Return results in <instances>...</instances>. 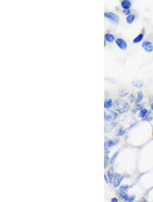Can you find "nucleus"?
I'll return each instance as SVG.
<instances>
[{
  "mask_svg": "<svg viewBox=\"0 0 153 202\" xmlns=\"http://www.w3.org/2000/svg\"><path fill=\"white\" fill-rule=\"evenodd\" d=\"M114 109L119 113H124L129 110V104L122 99H119L114 102Z\"/></svg>",
  "mask_w": 153,
  "mask_h": 202,
  "instance_id": "nucleus-1",
  "label": "nucleus"
},
{
  "mask_svg": "<svg viewBox=\"0 0 153 202\" xmlns=\"http://www.w3.org/2000/svg\"><path fill=\"white\" fill-rule=\"evenodd\" d=\"M105 119L106 121H108V122H112L114 121V120L117 119L118 117V114L116 112H114L112 110H107L105 111Z\"/></svg>",
  "mask_w": 153,
  "mask_h": 202,
  "instance_id": "nucleus-2",
  "label": "nucleus"
},
{
  "mask_svg": "<svg viewBox=\"0 0 153 202\" xmlns=\"http://www.w3.org/2000/svg\"><path fill=\"white\" fill-rule=\"evenodd\" d=\"M104 16L107 18L108 19H109V20L112 21V22L116 23L119 22V16L117 14L113 13V12H105Z\"/></svg>",
  "mask_w": 153,
  "mask_h": 202,
  "instance_id": "nucleus-3",
  "label": "nucleus"
},
{
  "mask_svg": "<svg viewBox=\"0 0 153 202\" xmlns=\"http://www.w3.org/2000/svg\"><path fill=\"white\" fill-rule=\"evenodd\" d=\"M118 195L120 197V198H122V199H124L125 201L127 202H133L135 198V195L129 196L125 192H122V191H120Z\"/></svg>",
  "mask_w": 153,
  "mask_h": 202,
  "instance_id": "nucleus-4",
  "label": "nucleus"
},
{
  "mask_svg": "<svg viewBox=\"0 0 153 202\" xmlns=\"http://www.w3.org/2000/svg\"><path fill=\"white\" fill-rule=\"evenodd\" d=\"M115 42L118 47L122 51L126 50V48H127V43L122 38H116Z\"/></svg>",
  "mask_w": 153,
  "mask_h": 202,
  "instance_id": "nucleus-5",
  "label": "nucleus"
},
{
  "mask_svg": "<svg viewBox=\"0 0 153 202\" xmlns=\"http://www.w3.org/2000/svg\"><path fill=\"white\" fill-rule=\"evenodd\" d=\"M142 47L144 49V51L148 53H151L153 51V44L150 41H144L142 45Z\"/></svg>",
  "mask_w": 153,
  "mask_h": 202,
  "instance_id": "nucleus-6",
  "label": "nucleus"
},
{
  "mask_svg": "<svg viewBox=\"0 0 153 202\" xmlns=\"http://www.w3.org/2000/svg\"><path fill=\"white\" fill-rule=\"evenodd\" d=\"M122 180H123V176H122V175H120V174H114L113 182H112L114 184V187H118V186H120V183H121Z\"/></svg>",
  "mask_w": 153,
  "mask_h": 202,
  "instance_id": "nucleus-7",
  "label": "nucleus"
},
{
  "mask_svg": "<svg viewBox=\"0 0 153 202\" xmlns=\"http://www.w3.org/2000/svg\"><path fill=\"white\" fill-rule=\"evenodd\" d=\"M121 4V7H122L124 10H129V9L131 8L132 3H131V1H129V0H123V1L121 2V4Z\"/></svg>",
  "mask_w": 153,
  "mask_h": 202,
  "instance_id": "nucleus-8",
  "label": "nucleus"
},
{
  "mask_svg": "<svg viewBox=\"0 0 153 202\" xmlns=\"http://www.w3.org/2000/svg\"><path fill=\"white\" fill-rule=\"evenodd\" d=\"M116 142H118V140H108L105 142V149L108 150V148L111 146H113L115 144H117Z\"/></svg>",
  "mask_w": 153,
  "mask_h": 202,
  "instance_id": "nucleus-9",
  "label": "nucleus"
},
{
  "mask_svg": "<svg viewBox=\"0 0 153 202\" xmlns=\"http://www.w3.org/2000/svg\"><path fill=\"white\" fill-rule=\"evenodd\" d=\"M116 125V123H110V124H107L106 127H105V132L110 131L111 130H112V129L115 127V126Z\"/></svg>",
  "mask_w": 153,
  "mask_h": 202,
  "instance_id": "nucleus-10",
  "label": "nucleus"
},
{
  "mask_svg": "<svg viewBox=\"0 0 153 202\" xmlns=\"http://www.w3.org/2000/svg\"><path fill=\"white\" fill-rule=\"evenodd\" d=\"M105 40L109 42H112L115 40V37L112 33H107L105 34Z\"/></svg>",
  "mask_w": 153,
  "mask_h": 202,
  "instance_id": "nucleus-11",
  "label": "nucleus"
},
{
  "mask_svg": "<svg viewBox=\"0 0 153 202\" xmlns=\"http://www.w3.org/2000/svg\"><path fill=\"white\" fill-rule=\"evenodd\" d=\"M131 84L133 86H135L136 88H141L144 86V83L142 81L140 80H134V81L131 82Z\"/></svg>",
  "mask_w": 153,
  "mask_h": 202,
  "instance_id": "nucleus-12",
  "label": "nucleus"
},
{
  "mask_svg": "<svg viewBox=\"0 0 153 202\" xmlns=\"http://www.w3.org/2000/svg\"><path fill=\"white\" fill-rule=\"evenodd\" d=\"M144 37V33H140V34H139L137 37H135V38L133 39V43H135V44L139 43V42H140L142 40H143Z\"/></svg>",
  "mask_w": 153,
  "mask_h": 202,
  "instance_id": "nucleus-13",
  "label": "nucleus"
},
{
  "mask_svg": "<svg viewBox=\"0 0 153 202\" xmlns=\"http://www.w3.org/2000/svg\"><path fill=\"white\" fill-rule=\"evenodd\" d=\"M147 114H148V110L146 108H143L142 110H140V113L138 114V117L142 119H144L145 117H146Z\"/></svg>",
  "mask_w": 153,
  "mask_h": 202,
  "instance_id": "nucleus-14",
  "label": "nucleus"
},
{
  "mask_svg": "<svg viewBox=\"0 0 153 202\" xmlns=\"http://www.w3.org/2000/svg\"><path fill=\"white\" fill-rule=\"evenodd\" d=\"M113 105V102H112V99H108L106 100L104 102V107L106 109H108V108H110Z\"/></svg>",
  "mask_w": 153,
  "mask_h": 202,
  "instance_id": "nucleus-15",
  "label": "nucleus"
},
{
  "mask_svg": "<svg viewBox=\"0 0 153 202\" xmlns=\"http://www.w3.org/2000/svg\"><path fill=\"white\" fill-rule=\"evenodd\" d=\"M135 16L134 14H130V15L127 16L126 18V21L128 24H131L133 23V21L135 20Z\"/></svg>",
  "mask_w": 153,
  "mask_h": 202,
  "instance_id": "nucleus-16",
  "label": "nucleus"
},
{
  "mask_svg": "<svg viewBox=\"0 0 153 202\" xmlns=\"http://www.w3.org/2000/svg\"><path fill=\"white\" fill-rule=\"evenodd\" d=\"M109 152H110V151H109L108 150H106V154H105V159H104V167L105 168L108 167V163H109V161H110V159H109V157H108Z\"/></svg>",
  "mask_w": 153,
  "mask_h": 202,
  "instance_id": "nucleus-17",
  "label": "nucleus"
},
{
  "mask_svg": "<svg viewBox=\"0 0 153 202\" xmlns=\"http://www.w3.org/2000/svg\"><path fill=\"white\" fill-rule=\"evenodd\" d=\"M143 97H144V95H143L142 92L139 91V92L138 93V97H137V98H136L135 100V103L137 104V103H140V101L142 100V99H143Z\"/></svg>",
  "mask_w": 153,
  "mask_h": 202,
  "instance_id": "nucleus-18",
  "label": "nucleus"
},
{
  "mask_svg": "<svg viewBox=\"0 0 153 202\" xmlns=\"http://www.w3.org/2000/svg\"><path fill=\"white\" fill-rule=\"evenodd\" d=\"M142 109H143V106H142L141 104H140V103H137V104H135V107L133 108V113H135L137 111H138V110H142Z\"/></svg>",
  "mask_w": 153,
  "mask_h": 202,
  "instance_id": "nucleus-19",
  "label": "nucleus"
},
{
  "mask_svg": "<svg viewBox=\"0 0 153 202\" xmlns=\"http://www.w3.org/2000/svg\"><path fill=\"white\" fill-rule=\"evenodd\" d=\"M108 179H109V181L110 182H113V179H114V174H113V173H112V171H108Z\"/></svg>",
  "mask_w": 153,
  "mask_h": 202,
  "instance_id": "nucleus-20",
  "label": "nucleus"
},
{
  "mask_svg": "<svg viewBox=\"0 0 153 202\" xmlns=\"http://www.w3.org/2000/svg\"><path fill=\"white\" fill-rule=\"evenodd\" d=\"M129 189V185H122V186L120 187V191H122V192H125V191H127Z\"/></svg>",
  "mask_w": 153,
  "mask_h": 202,
  "instance_id": "nucleus-21",
  "label": "nucleus"
},
{
  "mask_svg": "<svg viewBox=\"0 0 153 202\" xmlns=\"http://www.w3.org/2000/svg\"><path fill=\"white\" fill-rule=\"evenodd\" d=\"M118 154V152H115V153L114 154V155L112 156V157L111 158L110 161V163H111V164L114 163V161L116 160V158L117 157Z\"/></svg>",
  "mask_w": 153,
  "mask_h": 202,
  "instance_id": "nucleus-22",
  "label": "nucleus"
},
{
  "mask_svg": "<svg viewBox=\"0 0 153 202\" xmlns=\"http://www.w3.org/2000/svg\"><path fill=\"white\" fill-rule=\"evenodd\" d=\"M124 132H125V129H124V128L122 127H120L119 129H118V133H117V136H122L123 134L124 133Z\"/></svg>",
  "mask_w": 153,
  "mask_h": 202,
  "instance_id": "nucleus-23",
  "label": "nucleus"
},
{
  "mask_svg": "<svg viewBox=\"0 0 153 202\" xmlns=\"http://www.w3.org/2000/svg\"><path fill=\"white\" fill-rule=\"evenodd\" d=\"M123 14H126V15H130V14H131V10H123Z\"/></svg>",
  "mask_w": 153,
  "mask_h": 202,
  "instance_id": "nucleus-24",
  "label": "nucleus"
},
{
  "mask_svg": "<svg viewBox=\"0 0 153 202\" xmlns=\"http://www.w3.org/2000/svg\"><path fill=\"white\" fill-rule=\"evenodd\" d=\"M104 178H105V180H106V182L107 183H108V182H109V179H108V176H107L106 174H105Z\"/></svg>",
  "mask_w": 153,
  "mask_h": 202,
  "instance_id": "nucleus-25",
  "label": "nucleus"
},
{
  "mask_svg": "<svg viewBox=\"0 0 153 202\" xmlns=\"http://www.w3.org/2000/svg\"><path fill=\"white\" fill-rule=\"evenodd\" d=\"M111 202H118V199L116 197L112 198L111 199Z\"/></svg>",
  "mask_w": 153,
  "mask_h": 202,
  "instance_id": "nucleus-26",
  "label": "nucleus"
},
{
  "mask_svg": "<svg viewBox=\"0 0 153 202\" xmlns=\"http://www.w3.org/2000/svg\"><path fill=\"white\" fill-rule=\"evenodd\" d=\"M150 108H151V109H152V110H153V102L152 103H151V105H150Z\"/></svg>",
  "mask_w": 153,
  "mask_h": 202,
  "instance_id": "nucleus-27",
  "label": "nucleus"
},
{
  "mask_svg": "<svg viewBox=\"0 0 153 202\" xmlns=\"http://www.w3.org/2000/svg\"><path fill=\"white\" fill-rule=\"evenodd\" d=\"M142 202H147V201H145V200H144V201H143Z\"/></svg>",
  "mask_w": 153,
  "mask_h": 202,
  "instance_id": "nucleus-28",
  "label": "nucleus"
}]
</instances>
